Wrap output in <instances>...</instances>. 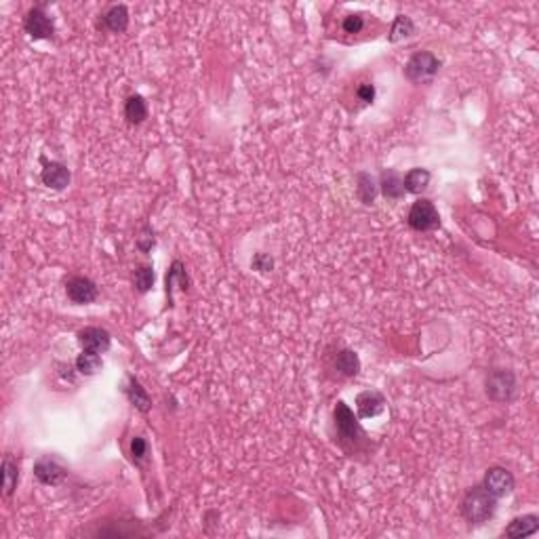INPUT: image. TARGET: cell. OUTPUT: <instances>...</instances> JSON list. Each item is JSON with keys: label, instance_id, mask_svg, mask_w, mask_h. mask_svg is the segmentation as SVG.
Listing matches in <instances>:
<instances>
[{"label": "cell", "instance_id": "25", "mask_svg": "<svg viewBox=\"0 0 539 539\" xmlns=\"http://www.w3.org/2000/svg\"><path fill=\"white\" fill-rule=\"evenodd\" d=\"M133 281H135V289H138L140 293H148L154 287V270H152V265H140L138 270H135Z\"/></svg>", "mask_w": 539, "mask_h": 539}, {"label": "cell", "instance_id": "7", "mask_svg": "<svg viewBox=\"0 0 539 539\" xmlns=\"http://www.w3.org/2000/svg\"><path fill=\"white\" fill-rule=\"evenodd\" d=\"M66 293H68V299L76 305H86V303H93L100 295V289L97 285L86 278V276H72L68 278L66 283Z\"/></svg>", "mask_w": 539, "mask_h": 539}, {"label": "cell", "instance_id": "9", "mask_svg": "<svg viewBox=\"0 0 539 539\" xmlns=\"http://www.w3.org/2000/svg\"><path fill=\"white\" fill-rule=\"evenodd\" d=\"M34 474L36 478L47 484V486H57L59 482H64V478L68 476V468L59 464V460L47 455V457H40L34 466Z\"/></svg>", "mask_w": 539, "mask_h": 539}, {"label": "cell", "instance_id": "22", "mask_svg": "<svg viewBox=\"0 0 539 539\" xmlns=\"http://www.w3.org/2000/svg\"><path fill=\"white\" fill-rule=\"evenodd\" d=\"M415 34V23L411 17L407 15H396V19L392 21L390 26V32H388V40L390 42H398V40H404Z\"/></svg>", "mask_w": 539, "mask_h": 539}, {"label": "cell", "instance_id": "6", "mask_svg": "<svg viewBox=\"0 0 539 539\" xmlns=\"http://www.w3.org/2000/svg\"><path fill=\"white\" fill-rule=\"evenodd\" d=\"M514 484H516V480H514L512 472H508L506 468H500V466L489 468L486 474H484V480H482V486L491 493V495H495L498 500L510 495V493L514 491Z\"/></svg>", "mask_w": 539, "mask_h": 539}, {"label": "cell", "instance_id": "21", "mask_svg": "<svg viewBox=\"0 0 539 539\" xmlns=\"http://www.w3.org/2000/svg\"><path fill=\"white\" fill-rule=\"evenodd\" d=\"M102 367H104V361L97 352L82 350V354H78V358H76V369L82 375H95L102 371Z\"/></svg>", "mask_w": 539, "mask_h": 539}, {"label": "cell", "instance_id": "10", "mask_svg": "<svg viewBox=\"0 0 539 539\" xmlns=\"http://www.w3.org/2000/svg\"><path fill=\"white\" fill-rule=\"evenodd\" d=\"M40 179H42V184L47 186V188H51V190H64V188L70 184L72 173H70V169H68L66 164H62V162H55V160L49 162V160L42 158Z\"/></svg>", "mask_w": 539, "mask_h": 539}, {"label": "cell", "instance_id": "17", "mask_svg": "<svg viewBox=\"0 0 539 539\" xmlns=\"http://www.w3.org/2000/svg\"><path fill=\"white\" fill-rule=\"evenodd\" d=\"M124 118L129 124H142L148 118V102L142 95H131L124 102Z\"/></svg>", "mask_w": 539, "mask_h": 539}, {"label": "cell", "instance_id": "14", "mask_svg": "<svg viewBox=\"0 0 539 539\" xmlns=\"http://www.w3.org/2000/svg\"><path fill=\"white\" fill-rule=\"evenodd\" d=\"M539 529V518L535 514H524V516H516L504 531L506 537H527V535H533L537 533Z\"/></svg>", "mask_w": 539, "mask_h": 539}, {"label": "cell", "instance_id": "4", "mask_svg": "<svg viewBox=\"0 0 539 539\" xmlns=\"http://www.w3.org/2000/svg\"><path fill=\"white\" fill-rule=\"evenodd\" d=\"M409 226L417 232H432L440 226V215L432 200L419 198L409 211Z\"/></svg>", "mask_w": 539, "mask_h": 539}, {"label": "cell", "instance_id": "27", "mask_svg": "<svg viewBox=\"0 0 539 539\" xmlns=\"http://www.w3.org/2000/svg\"><path fill=\"white\" fill-rule=\"evenodd\" d=\"M343 32L346 34H358L363 28H365V17L361 13H352V15H346L343 17V23H341Z\"/></svg>", "mask_w": 539, "mask_h": 539}, {"label": "cell", "instance_id": "26", "mask_svg": "<svg viewBox=\"0 0 539 539\" xmlns=\"http://www.w3.org/2000/svg\"><path fill=\"white\" fill-rule=\"evenodd\" d=\"M148 455V440L142 438V436H135L131 440V457L135 464H142Z\"/></svg>", "mask_w": 539, "mask_h": 539}, {"label": "cell", "instance_id": "2", "mask_svg": "<svg viewBox=\"0 0 539 539\" xmlns=\"http://www.w3.org/2000/svg\"><path fill=\"white\" fill-rule=\"evenodd\" d=\"M518 394V381L512 371L495 369L486 377V396L495 402H512Z\"/></svg>", "mask_w": 539, "mask_h": 539}, {"label": "cell", "instance_id": "1", "mask_svg": "<svg viewBox=\"0 0 539 539\" xmlns=\"http://www.w3.org/2000/svg\"><path fill=\"white\" fill-rule=\"evenodd\" d=\"M495 510H498V498L491 495L482 484L470 489L462 502V514L470 524H484L486 520L493 518Z\"/></svg>", "mask_w": 539, "mask_h": 539}, {"label": "cell", "instance_id": "16", "mask_svg": "<svg viewBox=\"0 0 539 539\" xmlns=\"http://www.w3.org/2000/svg\"><path fill=\"white\" fill-rule=\"evenodd\" d=\"M126 398L131 400L133 407L138 409V411H142V413H148V411L152 409V400H150L146 388H144L138 379H135V377L129 379V386H126Z\"/></svg>", "mask_w": 539, "mask_h": 539}, {"label": "cell", "instance_id": "15", "mask_svg": "<svg viewBox=\"0 0 539 539\" xmlns=\"http://www.w3.org/2000/svg\"><path fill=\"white\" fill-rule=\"evenodd\" d=\"M104 26L112 34H122L129 28V9L124 5H112L104 13Z\"/></svg>", "mask_w": 539, "mask_h": 539}, {"label": "cell", "instance_id": "20", "mask_svg": "<svg viewBox=\"0 0 539 539\" xmlns=\"http://www.w3.org/2000/svg\"><path fill=\"white\" fill-rule=\"evenodd\" d=\"M356 194H358V198H361V202H365V205L375 202L377 186H375V179L369 173H358L356 175Z\"/></svg>", "mask_w": 539, "mask_h": 539}, {"label": "cell", "instance_id": "18", "mask_svg": "<svg viewBox=\"0 0 539 539\" xmlns=\"http://www.w3.org/2000/svg\"><path fill=\"white\" fill-rule=\"evenodd\" d=\"M188 285H190V278H188V274H186V267H184V263L182 261H173L171 263V267H169V272H167V295H169V299L173 297V291L179 287L182 291H188Z\"/></svg>", "mask_w": 539, "mask_h": 539}, {"label": "cell", "instance_id": "23", "mask_svg": "<svg viewBox=\"0 0 539 539\" xmlns=\"http://www.w3.org/2000/svg\"><path fill=\"white\" fill-rule=\"evenodd\" d=\"M335 367L346 377H354L358 371H361V358H358V354L352 350H341L335 358Z\"/></svg>", "mask_w": 539, "mask_h": 539}, {"label": "cell", "instance_id": "30", "mask_svg": "<svg viewBox=\"0 0 539 539\" xmlns=\"http://www.w3.org/2000/svg\"><path fill=\"white\" fill-rule=\"evenodd\" d=\"M138 245H140V249H142L144 253H148V251L154 247V232H152V228H150V226H146V228H144L142 236L138 238Z\"/></svg>", "mask_w": 539, "mask_h": 539}, {"label": "cell", "instance_id": "13", "mask_svg": "<svg viewBox=\"0 0 539 539\" xmlns=\"http://www.w3.org/2000/svg\"><path fill=\"white\" fill-rule=\"evenodd\" d=\"M379 186H381V192L386 198L390 200H400L404 194V184H402V177L400 173H396L394 169H388L381 173V179H379Z\"/></svg>", "mask_w": 539, "mask_h": 539}, {"label": "cell", "instance_id": "12", "mask_svg": "<svg viewBox=\"0 0 539 539\" xmlns=\"http://www.w3.org/2000/svg\"><path fill=\"white\" fill-rule=\"evenodd\" d=\"M356 409H358V417H361V419L375 417V415H379L386 409V398L377 390L361 392V394H358V398H356Z\"/></svg>", "mask_w": 539, "mask_h": 539}, {"label": "cell", "instance_id": "11", "mask_svg": "<svg viewBox=\"0 0 539 539\" xmlns=\"http://www.w3.org/2000/svg\"><path fill=\"white\" fill-rule=\"evenodd\" d=\"M78 341L82 346V350H88V352H97V354H104L110 350L112 346V337L106 329L102 327H86L78 333Z\"/></svg>", "mask_w": 539, "mask_h": 539}, {"label": "cell", "instance_id": "5", "mask_svg": "<svg viewBox=\"0 0 539 539\" xmlns=\"http://www.w3.org/2000/svg\"><path fill=\"white\" fill-rule=\"evenodd\" d=\"M23 30L32 40H47V38H53V34H55L53 19L47 15V11H44L42 5L28 11L26 21H23Z\"/></svg>", "mask_w": 539, "mask_h": 539}, {"label": "cell", "instance_id": "28", "mask_svg": "<svg viewBox=\"0 0 539 539\" xmlns=\"http://www.w3.org/2000/svg\"><path fill=\"white\" fill-rule=\"evenodd\" d=\"M356 97L361 100V102H365V104H373V100H375V86H373L371 82L358 84V88H356Z\"/></svg>", "mask_w": 539, "mask_h": 539}, {"label": "cell", "instance_id": "29", "mask_svg": "<svg viewBox=\"0 0 539 539\" xmlns=\"http://www.w3.org/2000/svg\"><path fill=\"white\" fill-rule=\"evenodd\" d=\"M274 267V259L265 255V253H257L253 257V270H257V272H267V270Z\"/></svg>", "mask_w": 539, "mask_h": 539}, {"label": "cell", "instance_id": "8", "mask_svg": "<svg viewBox=\"0 0 539 539\" xmlns=\"http://www.w3.org/2000/svg\"><path fill=\"white\" fill-rule=\"evenodd\" d=\"M335 428H337V434L343 442H356L358 436H361V428H358V422L352 413V409L348 407V404L343 400H339L335 404Z\"/></svg>", "mask_w": 539, "mask_h": 539}, {"label": "cell", "instance_id": "3", "mask_svg": "<svg viewBox=\"0 0 539 539\" xmlns=\"http://www.w3.org/2000/svg\"><path fill=\"white\" fill-rule=\"evenodd\" d=\"M438 70H440L438 57L430 51H419L404 66V76L415 84H424V82H432Z\"/></svg>", "mask_w": 539, "mask_h": 539}, {"label": "cell", "instance_id": "19", "mask_svg": "<svg viewBox=\"0 0 539 539\" xmlns=\"http://www.w3.org/2000/svg\"><path fill=\"white\" fill-rule=\"evenodd\" d=\"M430 171L426 169H411L407 175L402 177V184H404V192H411V194H419L428 188L430 184Z\"/></svg>", "mask_w": 539, "mask_h": 539}, {"label": "cell", "instance_id": "24", "mask_svg": "<svg viewBox=\"0 0 539 539\" xmlns=\"http://www.w3.org/2000/svg\"><path fill=\"white\" fill-rule=\"evenodd\" d=\"M3 478H5V495L11 498L15 486H17V480H19V468H17V464L9 455L3 462Z\"/></svg>", "mask_w": 539, "mask_h": 539}]
</instances>
